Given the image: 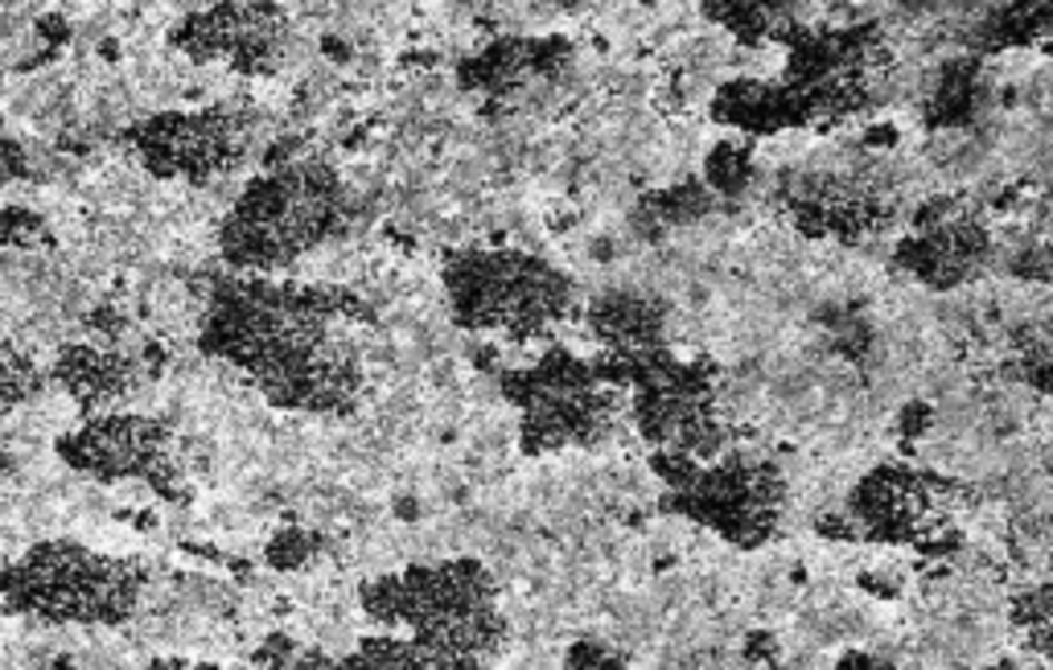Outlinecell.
<instances>
[{
  "instance_id": "ba28073f",
  "label": "cell",
  "mask_w": 1053,
  "mask_h": 670,
  "mask_svg": "<svg viewBox=\"0 0 1053 670\" xmlns=\"http://www.w3.org/2000/svg\"><path fill=\"white\" fill-rule=\"evenodd\" d=\"M55 449L62 465L95 482H149L152 490L174 494L186 473L174 453V432L140 412L87 416L62 432Z\"/></svg>"
},
{
  "instance_id": "9c48e42d",
  "label": "cell",
  "mask_w": 1053,
  "mask_h": 670,
  "mask_svg": "<svg viewBox=\"0 0 1053 670\" xmlns=\"http://www.w3.org/2000/svg\"><path fill=\"white\" fill-rule=\"evenodd\" d=\"M145 366L132 349L116 346V337H82L58 346L50 363V383L87 416L128 412V403L145 387Z\"/></svg>"
},
{
  "instance_id": "30bf717a",
  "label": "cell",
  "mask_w": 1053,
  "mask_h": 670,
  "mask_svg": "<svg viewBox=\"0 0 1053 670\" xmlns=\"http://www.w3.org/2000/svg\"><path fill=\"white\" fill-rule=\"evenodd\" d=\"M342 670H449L433 650L412 642L407 633H371L351 646Z\"/></svg>"
},
{
  "instance_id": "8fae6325",
  "label": "cell",
  "mask_w": 1053,
  "mask_h": 670,
  "mask_svg": "<svg viewBox=\"0 0 1053 670\" xmlns=\"http://www.w3.org/2000/svg\"><path fill=\"white\" fill-rule=\"evenodd\" d=\"M50 387V371L38 366L29 354L0 358V403H29Z\"/></svg>"
},
{
  "instance_id": "4fadbf2b",
  "label": "cell",
  "mask_w": 1053,
  "mask_h": 670,
  "mask_svg": "<svg viewBox=\"0 0 1053 670\" xmlns=\"http://www.w3.org/2000/svg\"><path fill=\"white\" fill-rule=\"evenodd\" d=\"M313 555H317V535H309V531H284V535L272 539L268 548V563L281 568V572H297Z\"/></svg>"
},
{
  "instance_id": "6da1fadb",
  "label": "cell",
  "mask_w": 1053,
  "mask_h": 670,
  "mask_svg": "<svg viewBox=\"0 0 1053 670\" xmlns=\"http://www.w3.org/2000/svg\"><path fill=\"white\" fill-rule=\"evenodd\" d=\"M363 305L334 284L218 276L198 313V346L284 412H351L366 383L351 322Z\"/></svg>"
},
{
  "instance_id": "52a82bcc",
  "label": "cell",
  "mask_w": 1053,
  "mask_h": 670,
  "mask_svg": "<svg viewBox=\"0 0 1053 670\" xmlns=\"http://www.w3.org/2000/svg\"><path fill=\"white\" fill-rule=\"evenodd\" d=\"M169 46L198 67H227L247 79H264L293 62L297 33L281 4H206L177 17Z\"/></svg>"
},
{
  "instance_id": "8992f818",
  "label": "cell",
  "mask_w": 1053,
  "mask_h": 670,
  "mask_svg": "<svg viewBox=\"0 0 1053 670\" xmlns=\"http://www.w3.org/2000/svg\"><path fill=\"white\" fill-rule=\"evenodd\" d=\"M120 145L157 181L215 186L247 165L256 148V116L239 108L152 111L124 128Z\"/></svg>"
},
{
  "instance_id": "9a60e30c",
  "label": "cell",
  "mask_w": 1053,
  "mask_h": 670,
  "mask_svg": "<svg viewBox=\"0 0 1053 670\" xmlns=\"http://www.w3.org/2000/svg\"><path fill=\"white\" fill-rule=\"evenodd\" d=\"M136 670H218L210 662H186V658H157V662H145Z\"/></svg>"
},
{
  "instance_id": "7c38bea8",
  "label": "cell",
  "mask_w": 1053,
  "mask_h": 670,
  "mask_svg": "<svg viewBox=\"0 0 1053 670\" xmlns=\"http://www.w3.org/2000/svg\"><path fill=\"white\" fill-rule=\"evenodd\" d=\"M41 239H46V223L29 206H4L0 210V243L4 247H38Z\"/></svg>"
},
{
  "instance_id": "5bb4252c",
  "label": "cell",
  "mask_w": 1053,
  "mask_h": 670,
  "mask_svg": "<svg viewBox=\"0 0 1053 670\" xmlns=\"http://www.w3.org/2000/svg\"><path fill=\"white\" fill-rule=\"evenodd\" d=\"M29 174V152L26 145L17 140V136H9L4 128H0V189L9 186V181H17V177Z\"/></svg>"
},
{
  "instance_id": "277c9868",
  "label": "cell",
  "mask_w": 1053,
  "mask_h": 670,
  "mask_svg": "<svg viewBox=\"0 0 1053 670\" xmlns=\"http://www.w3.org/2000/svg\"><path fill=\"white\" fill-rule=\"evenodd\" d=\"M441 280L457 329L514 346L552 342L581 308L577 280L523 247H461L445 259Z\"/></svg>"
},
{
  "instance_id": "2e32d148",
  "label": "cell",
  "mask_w": 1053,
  "mask_h": 670,
  "mask_svg": "<svg viewBox=\"0 0 1053 670\" xmlns=\"http://www.w3.org/2000/svg\"><path fill=\"white\" fill-rule=\"evenodd\" d=\"M26 21V9H13V4H0V38H9L13 29H21Z\"/></svg>"
},
{
  "instance_id": "7a4b0ae2",
  "label": "cell",
  "mask_w": 1053,
  "mask_h": 670,
  "mask_svg": "<svg viewBox=\"0 0 1053 670\" xmlns=\"http://www.w3.org/2000/svg\"><path fill=\"white\" fill-rule=\"evenodd\" d=\"M358 218V198L334 165L293 157L247 177L218 223V259L235 276H288Z\"/></svg>"
},
{
  "instance_id": "5b68a950",
  "label": "cell",
  "mask_w": 1053,
  "mask_h": 670,
  "mask_svg": "<svg viewBox=\"0 0 1053 670\" xmlns=\"http://www.w3.org/2000/svg\"><path fill=\"white\" fill-rule=\"evenodd\" d=\"M149 568L79 539H41L0 572V609L41 625H124L140 613Z\"/></svg>"
},
{
  "instance_id": "3957f363",
  "label": "cell",
  "mask_w": 1053,
  "mask_h": 670,
  "mask_svg": "<svg viewBox=\"0 0 1053 670\" xmlns=\"http://www.w3.org/2000/svg\"><path fill=\"white\" fill-rule=\"evenodd\" d=\"M363 613L378 630L407 633L449 670H482L506 646L499 584L478 560L416 563L378 572L358 589Z\"/></svg>"
}]
</instances>
